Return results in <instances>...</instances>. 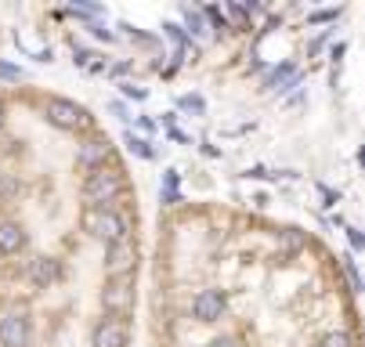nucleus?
<instances>
[{
  "instance_id": "10",
  "label": "nucleus",
  "mask_w": 365,
  "mask_h": 347,
  "mask_svg": "<svg viewBox=\"0 0 365 347\" xmlns=\"http://www.w3.org/2000/svg\"><path fill=\"white\" fill-rule=\"evenodd\" d=\"M102 301H105V308H109V311H127V308L134 304V286H131L127 279H120V282H113V286L105 290Z\"/></svg>"
},
{
  "instance_id": "20",
  "label": "nucleus",
  "mask_w": 365,
  "mask_h": 347,
  "mask_svg": "<svg viewBox=\"0 0 365 347\" xmlns=\"http://www.w3.org/2000/svg\"><path fill=\"white\" fill-rule=\"evenodd\" d=\"M123 91H127V94H131V98H138V102H141V98H145V91H141V87H134V84H123Z\"/></svg>"
},
{
  "instance_id": "18",
  "label": "nucleus",
  "mask_w": 365,
  "mask_h": 347,
  "mask_svg": "<svg viewBox=\"0 0 365 347\" xmlns=\"http://www.w3.org/2000/svg\"><path fill=\"white\" fill-rule=\"evenodd\" d=\"M181 109H192V113H203V98H181Z\"/></svg>"
},
{
  "instance_id": "16",
  "label": "nucleus",
  "mask_w": 365,
  "mask_h": 347,
  "mask_svg": "<svg viewBox=\"0 0 365 347\" xmlns=\"http://www.w3.org/2000/svg\"><path fill=\"white\" fill-rule=\"evenodd\" d=\"M185 19H188V29H192V33H203V15L199 11L185 8Z\"/></svg>"
},
{
  "instance_id": "2",
  "label": "nucleus",
  "mask_w": 365,
  "mask_h": 347,
  "mask_svg": "<svg viewBox=\"0 0 365 347\" xmlns=\"http://www.w3.org/2000/svg\"><path fill=\"white\" fill-rule=\"evenodd\" d=\"M120 192H123V181L116 178V174H105V170H94L87 178V185H84V196L98 210H109V203H116Z\"/></svg>"
},
{
  "instance_id": "9",
  "label": "nucleus",
  "mask_w": 365,
  "mask_h": 347,
  "mask_svg": "<svg viewBox=\"0 0 365 347\" xmlns=\"http://www.w3.org/2000/svg\"><path fill=\"white\" fill-rule=\"evenodd\" d=\"M29 279H33V286L47 290V286H55V282L62 279V264L55 257H37L33 268H29Z\"/></svg>"
},
{
  "instance_id": "14",
  "label": "nucleus",
  "mask_w": 365,
  "mask_h": 347,
  "mask_svg": "<svg viewBox=\"0 0 365 347\" xmlns=\"http://www.w3.org/2000/svg\"><path fill=\"white\" fill-rule=\"evenodd\" d=\"M322 347H355V340L347 337V333H329V337L322 340Z\"/></svg>"
},
{
  "instance_id": "15",
  "label": "nucleus",
  "mask_w": 365,
  "mask_h": 347,
  "mask_svg": "<svg viewBox=\"0 0 365 347\" xmlns=\"http://www.w3.org/2000/svg\"><path fill=\"white\" fill-rule=\"evenodd\" d=\"M344 268H347V279H351V290L358 293V290H362V275H358V268H355V261H351V257H347V261H344Z\"/></svg>"
},
{
  "instance_id": "6",
  "label": "nucleus",
  "mask_w": 365,
  "mask_h": 347,
  "mask_svg": "<svg viewBox=\"0 0 365 347\" xmlns=\"http://www.w3.org/2000/svg\"><path fill=\"white\" fill-rule=\"evenodd\" d=\"M134 261H138V250L131 246V243H113L109 246V254H105V272L109 275H127L134 268Z\"/></svg>"
},
{
  "instance_id": "12",
  "label": "nucleus",
  "mask_w": 365,
  "mask_h": 347,
  "mask_svg": "<svg viewBox=\"0 0 365 347\" xmlns=\"http://www.w3.org/2000/svg\"><path fill=\"white\" fill-rule=\"evenodd\" d=\"M127 145H131V152H138L141 160H152V149H149V141H145V138H134V134H127Z\"/></svg>"
},
{
  "instance_id": "13",
  "label": "nucleus",
  "mask_w": 365,
  "mask_h": 347,
  "mask_svg": "<svg viewBox=\"0 0 365 347\" xmlns=\"http://www.w3.org/2000/svg\"><path fill=\"white\" fill-rule=\"evenodd\" d=\"M282 246H286V250H290V254H297V250H300V246H304V235H300L297 228H290V232H286V235H282Z\"/></svg>"
},
{
  "instance_id": "22",
  "label": "nucleus",
  "mask_w": 365,
  "mask_h": 347,
  "mask_svg": "<svg viewBox=\"0 0 365 347\" xmlns=\"http://www.w3.org/2000/svg\"><path fill=\"white\" fill-rule=\"evenodd\" d=\"M0 123H4V105H0Z\"/></svg>"
},
{
  "instance_id": "1",
  "label": "nucleus",
  "mask_w": 365,
  "mask_h": 347,
  "mask_svg": "<svg viewBox=\"0 0 365 347\" xmlns=\"http://www.w3.org/2000/svg\"><path fill=\"white\" fill-rule=\"evenodd\" d=\"M47 120H51L55 127H62V131H84V127H91L87 109L69 102V98H51V102H47Z\"/></svg>"
},
{
  "instance_id": "19",
  "label": "nucleus",
  "mask_w": 365,
  "mask_h": 347,
  "mask_svg": "<svg viewBox=\"0 0 365 347\" xmlns=\"http://www.w3.org/2000/svg\"><path fill=\"white\" fill-rule=\"evenodd\" d=\"M210 347H239V340H232V337H217V340H210Z\"/></svg>"
},
{
  "instance_id": "21",
  "label": "nucleus",
  "mask_w": 365,
  "mask_h": 347,
  "mask_svg": "<svg viewBox=\"0 0 365 347\" xmlns=\"http://www.w3.org/2000/svg\"><path fill=\"white\" fill-rule=\"evenodd\" d=\"M347 235H351V246H355V250H362V246H365V243H362V235H358L355 228H347Z\"/></svg>"
},
{
  "instance_id": "4",
  "label": "nucleus",
  "mask_w": 365,
  "mask_h": 347,
  "mask_svg": "<svg viewBox=\"0 0 365 347\" xmlns=\"http://www.w3.org/2000/svg\"><path fill=\"white\" fill-rule=\"evenodd\" d=\"M91 232L113 246V243H123L127 239V221L116 210H98V214L91 217Z\"/></svg>"
},
{
  "instance_id": "3",
  "label": "nucleus",
  "mask_w": 365,
  "mask_h": 347,
  "mask_svg": "<svg viewBox=\"0 0 365 347\" xmlns=\"http://www.w3.org/2000/svg\"><path fill=\"white\" fill-rule=\"evenodd\" d=\"M29 344V322L22 311L0 315V347H26Z\"/></svg>"
},
{
  "instance_id": "7",
  "label": "nucleus",
  "mask_w": 365,
  "mask_h": 347,
  "mask_svg": "<svg viewBox=\"0 0 365 347\" xmlns=\"http://www.w3.org/2000/svg\"><path fill=\"white\" fill-rule=\"evenodd\" d=\"M109 156H113V145H109L105 138H91L87 145H80L76 160H80V167H87V170H98V167H105Z\"/></svg>"
},
{
  "instance_id": "17",
  "label": "nucleus",
  "mask_w": 365,
  "mask_h": 347,
  "mask_svg": "<svg viewBox=\"0 0 365 347\" xmlns=\"http://www.w3.org/2000/svg\"><path fill=\"white\" fill-rule=\"evenodd\" d=\"M0 76H4V80H22V69H15V66H8V62H0Z\"/></svg>"
},
{
  "instance_id": "5",
  "label": "nucleus",
  "mask_w": 365,
  "mask_h": 347,
  "mask_svg": "<svg viewBox=\"0 0 365 347\" xmlns=\"http://www.w3.org/2000/svg\"><path fill=\"white\" fill-rule=\"evenodd\" d=\"M192 315L199 322H217L221 315H225V297L217 290H199L196 301H192Z\"/></svg>"
},
{
  "instance_id": "11",
  "label": "nucleus",
  "mask_w": 365,
  "mask_h": 347,
  "mask_svg": "<svg viewBox=\"0 0 365 347\" xmlns=\"http://www.w3.org/2000/svg\"><path fill=\"white\" fill-rule=\"evenodd\" d=\"M22 246H26V232L19 225H11V221H4L0 225V254H19Z\"/></svg>"
},
{
  "instance_id": "8",
  "label": "nucleus",
  "mask_w": 365,
  "mask_h": 347,
  "mask_svg": "<svg viewBox=\"0 0 365 347\" xmlns=\"http://www.w3.org/2000/svg\"><path fill=\"white\" fill-rule=\"evenodd\" d=\"M127 326L123 322H116V319H105L98 329H94V347H127Z\"/></svg>"
}]
</instances>
